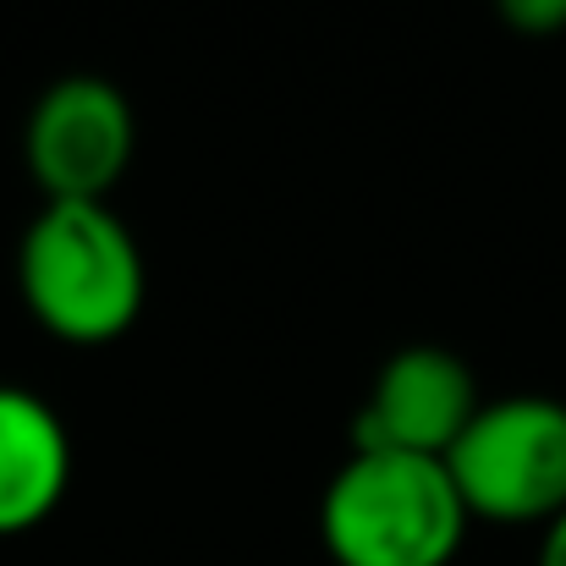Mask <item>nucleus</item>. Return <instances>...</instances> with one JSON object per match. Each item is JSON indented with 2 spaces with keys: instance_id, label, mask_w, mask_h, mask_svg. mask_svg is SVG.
I'll return each mask as SVG.
<instances>
[{
  "instance_id": "obj_5",
  "label": "nucleus",
  "mask_w": 566,
  "mask_h": 566,
  "mask_svg": "<svg viewBox=\"0 0 566 566\" xmlns=\"http://www.w3.org/2000/svg\"><path fill=\"white\" fill-rule=\"evenodd\" d=\"M473 369L446 347H401L385 358L369 401L353 418V451H407V457H440L462 440V429L479 412Z\"/></svg>"
},
{
  "instance_id": "obj_3",
  "label": "nucleus",
  "mask_w": 566,
  "mask_h": 566,
  "mask_svg": "<svg viewBox=\"0 0 566 566\" xmlns=\"http://www.w3.org/2000/svg\"><path fill=\"white\" fill-rule=\"evenodd\" d=\"M446 473L468 517L528 528L566 512V401L501 396L473 412L462 440L446 451Z\"/></svg>"
},
{
  "instance_id": "obj_1",
  "label": "nucleus",
  "mask_w": 566,
  "mask_h": 566,
  "mask_svg": "<svg viewBox=\"0 0 566 566\" xmlns=\"http://www.w3.org/2000/svg\"><path fill=\"white\" fill-rule=\"evenodd\" d=\"M17 281L28 314L72 347H105L144 308V253L111 203H44L22 231Z\"/></svg>"
},
{
  "instance_id": "obj_2",
  "label": "nucleus",
  "mask_w": 566,
  "mask_h": 566,
  "mask_svg": "<svg viewBox=\"0 0 566 566\" xmlns=\"http://www.w3.org/2000/svg\"><path fill=\"white\" fill-rule=\"evenodd\" d=\"M468 523L446 462L407 451H353L319 501L336 566H451Z\"/></svg>"
},
{
  "instance_id": "obj_8",
  "label": "nucleus",
  "mask_w": 566,
  "mask_h": 566,
  "mask_svg": "<svg viewBox=\"0 0 566 566\" xmlns=\"http://www.w3.org/2000/svg\"><path fill=\"white\" fill-rule=\"evenodd\" d=\"M534 566H566V512L545 528V539H539V562Z\"/></svg>"
},
{
  "instance_id": "obj_4",
  "label": "nucleus",
  "mask_w": 566,
  "mask_h": 566,
  "mask_svg": "<svg viewBox=\"0 0 566 566\" xmlns=\"http://www.w3.org/2000/svg\"><path fill=\"white\" fill-rule=\"evenodd\" d=\"M44 203H105L133 160V105L116 83L77 72L39 94L22 133Z\"/></svg>"
},
{
  "instance_id": "obj_6",
  "label": "nucleus",
  "mask_w": 566,
  "mask_h": 566,
  "mask_svg": "<svg viewBox=\"0 0 566 566\" xmlns=\"http://www.w3.org/2000/svg\"><path fill=\"white\" fill-rule=\"evenodd\" d=\"M72 479V440L50 401L0 385V539L39 528Z\"/></svg>"
},
{
  "instance_id": "obj_7",
  "label": "nucleus",
  "mask_w": 566,
  "mask_h": 566,
  "mask_svg": "<svg viewBox=\"0 0 566 566\" xmlns=\"http://www.w3.org/2000/svg\"><path fill=\"white\" fill-rule=\"evenodd\" d=\"M495 11H501V22H506V28L534 33V39L562 33L566 28V0H495Z\"/></svg>"
}]
</instances>
